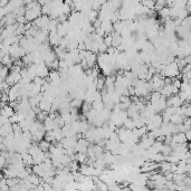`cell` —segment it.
I'll list each match as a JSON object with an SVG mask.
<instances>
[{
	"label": "cell",
	"instance_id": "obj_1",
	"mask_svg": "<svg viewBox=\"0 0 191 191\" xmlns=\"http://www.w3.org/2000/svg\"><path fill=\"white\" fill-rule=\"evenodd\" d=\"M35 65H36V64H35ZM48 74H49V69H48V67H47L45 64L36 65V76L46 80L47 77H48Z\"/></svg>",
	"mask_w": 191,
	"mask_h": 191
},
{
	"label": "cell",
	"instance_id": "obj_2",
	"mask_svg": "<svg viewBox=\"0 0 191 191\" xmlns=\"http://www.w3.org/2000/svg\"><path fill=\"white\" fill-rule=\"evenodd\" d=\"M85 59H86V63H87V67L89 69H92L96 66V59H97V56L96 54H93L91 51H87L86 53V56H85Z\"/></svg>",
	"mask_w": 191,
	"mask_h": 191
},
{
	"label": "cell",
	"instance_id": "obj_3",
	"mask_svg": "<svg viewBox=\"0 0 191 191\" xmlns=\"http://www.w3.org/2000/svg\"><path fill=\"white\" fill-rule=\"evenodd\" d=\"M38 107L42 112H46V113H49L51 110V103L46 102V101H42V102L38 103Z\"/></svg>",
	"mask_w": 191,
	"mask_h": 191
},
{
	"label": "cell",
	"instance_id": "obj_4",
	"mask_svg": "<svg viewBox=\"0 0 191 191\" xmlns=\"http://www.w3.org/2000/svg\"><path fill=\"white\" fill-rule=\"evenodd\" d=\"M38 146H39V149L42 150V152H47V151H48V149H49V146H51V143L46 142L45 140H42L40 142H39Z\"/></svg>",
	"mask_w": 191,
	"mask_h": 191
},
{
	"label": "cell",
	"instance_id": "obj_5",
	"mask_svg": "<svg viewBox=\"0 0 191 191\" xmlns=\"http://www.w3.org/2000/svg\"><path fill=\"white\" fill-rule=\"evenodd\" d=\"M91 110H92V104L86 103V102L83 103V105H82V111H83V114L86 115Z\"/></svg>",
	"mask_w": 191,
	"mask_h": 191
},
{
	"label": "cell",
	"instance_id": "obj_6",
	"mask_svg": "<svg viewBox=\"0 0 191 191\" xmlns=\"http://www.w3.org/2000/svg\"><path fill=\"white\" fill-rule=\"evenodd\" d=\"M33 83H34L35 85H37V86H40V87H42V85L46 83V80H44V78H40V77L36 76L34 80H33Z\"/></svg>",
	"mask_w": 191,
	"mask_h": 191
},
{
	"label": "cell",
	"instance_id": "obj_7",
	"mask_svg": "<svg viewBox=\"0 0 191 191\" xmlns=\"http://www.w3.org/2000/svg\"><path fill=\"white\" fill-rule=\"evenodd\" d=\"M1 143H4V137H2V136H0V144H1Z\"/></svg>",
	"mask_w": 191,
	"mask_h": 191
},
{
	"label": "cell",
	"instance_id": "obj_8",
	"mask_svg": "<svg viewBox=\"0 0 191 191\" xmlns=\"http://www.w3.org/2000/svg\"><path fill=\"white\" fill-rule=\"evenodd\" d=\"M1 47H2V44H1V42H0V49H1Z\"/></svg>",
	"mask_w": 191,
	"mask_h": 191
}]
</instances>
